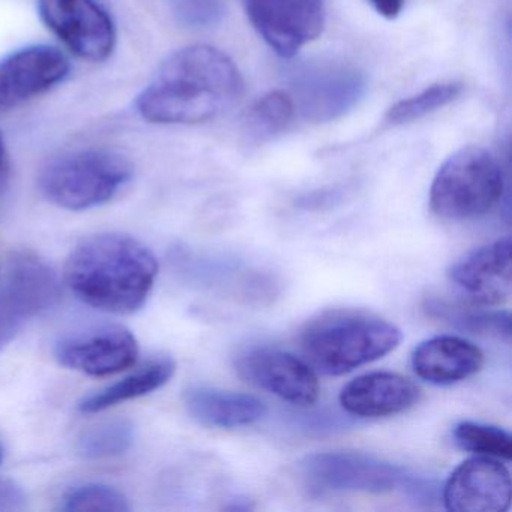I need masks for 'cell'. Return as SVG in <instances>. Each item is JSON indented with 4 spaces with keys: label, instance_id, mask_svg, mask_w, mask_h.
<instances>
[{
    "label": "cell",
    "instance_id": "obj_1",
    "mask_svg": "<svg viewBox=\"0 0 512 512\" xmlns=\"http://www.w3.org/2000/svg\"><path fill=\"white\" fill-rule=\"evenodd\" d=\"M244 94L235 62L215 47L197 44L172 53L137 95V113L158 125H194L232 109Z\"/></svg>",
    "mask_w": 512,
    "mask_h": 512
},
{
    "label": "cell",
    "instance_id": "obj_2",
    "mask_svg": "<svg viewBox=\"0 0 512 512\" xmlns=\"http://www.w3.org/2000/svg\"><path fill=\"white\" fill-rule=\"evenodd\" d=\"M157 274L158 262L148 247L115 233L85 239L65 265V281L74 295L113 314L140 310Z\"/></svg>",
    "mask_w": 512,
    "mask_h": 512
},
{
    "label": "cell",
    "instance_id": "obj_3",
    "mask_svg": "<svg viewBox=\"0 0 512 512\" xmlns=\"http://www.w3.org/2000/svg\"><path fill=\"white\" fill-rule=\"evenodd\" d=\"M403 334L394 323L359 310H331L311 319L299 343L310 365L341 376L397 349Z\"/></svg>",
    "mask_w": 512,
    "mask_h": 512
},
{
    "label": "cell",
    "instance_id": "obj_4",
    "mask_svg": "<svg viewBox=\"0 0 512 512\" xmlns=\"http://www.w3.org/2000/svg\"><path fill=\"white\" fill-rule=\"evenodd\" d=\"M133 178V164L109 149H83L53 158L41 170L38 185L53 205L86 211L112 200Z\"/></svg>",
    "mask_w": 512,
    "mask_h": 512
},
{
    "label": "cell",
    "instance_id": "obj_5",
    "mask_svg": "<svg viewBox=\"0 0 512 512\" xmlns=\"http://www.w3.org/2000/svg\"><path fill=\"white\" fill-rule=\"evenodd\" d=\"M503 190L499 161L481 146H466L437 170L430 190L431 211L445 220L484 217L496 208Z\"/></svg>",
    "mask_w": 512,
    "mask_h": 512
},
{
    "label": "cell",
    "instance_id": "obj_6",
    "mask_svg": "<svg viewBox=\"0 0 512 512\" xmlns=\"http://www.w3.org/2000/svg\"><path fill=\"white\" fill-rule=\"evenodd\" d=\"M302 478L310 490L391 493L406 490L413 496L425 491L403 467L364 452L335 451L314 454L301 464Z\"/></svg>",
    "mask_w": 512,
    "mask_h": 512
},
{
    "label": "cell",
    "instance_id": "obj_7",
    "mask_svg": "<svg viewBox=\"0 0 512 512\" xmlns=\"http://www.w3.org/2000/svg\"><path fill=\"white\" fill-rule=\"evenodd\" d=\"M367 77L341 62H314L293 73L296 110L316 124L335 121L352 112L367 92Z\"/></svg>",
    "mask_w": 512,
    "mask_h": 512
},
{
    "label": "cell",
    "instance_id": "obj_8",
    "mask_svg": "<svg viewBox=\"0 0 512 512\" xmlns=\"http://www.w3.org/2000/svg\"><path fill=\"white\" fill-rule=\"evenodd\" d=\"M38 13L77 58L104 62L115 52V22L97 0H38Z\"/></svg>",
    "mask_w": 512,
    "mask_h": 512
},
{
    "label": "cell",
    "instance_id": "obj_9",
    "mask_svg": "<svg viewBox=\"0 0 512 512\" xmlns=\"http://www.w3.org/2000/svg\"><path fill=\"white\" fill-rule=\"evenodd\" d=\"M59 298L55 272L38 257L17 254L0 281V349Z\"/></svg>",
    "mask_w": 512,
    "mask_h": 512
},
{
    "label": "cell",
    "instance_id": "obj_10",
    "mask_svg": "<svg viewBox=\"0 0 512 512\" xmlns=\"http://www.w3.org/2000/svg\"><path fill=\"white\" fill-rule=\"evenodd\" d=\"M244 7L257 34L281 58H293L325 29L323 0H244Z\"/></svg>",
    "mask_w": 512,
    "mask_h": 512
},
{
    "label": "cell",
    "instance_id": "obj_11",
    "mask_svg": "<svg viewBox=\"0 0 512 512\" xmlns=\"http://www.w3.org/2000/svg\"><path fill=\"white\" fill-rule=\"evenodd\" d=\"M236 370L251 385L296 406L316 403L319 379L310 364L292 353L274 347H253L236 359Z\"/></svg>",
    "mask_w": 512,
    "mask_h": 512
},
{
    "label": "cell",
    "instance_id": "obj_12",
    "mask_svg": "<svg viewBox=\"0 0 512 512\" xmlns=\"http://www.w3.org/2000/svg\"><path fill=\"white\" fill-rule=\"evenodd\" d=\"M70 62L55 47L29 46L0 61V112L46 94L70 74Z\"/></svg>",
    "mask_w": 512,
    "mask_h": 512
},
{
    "label": "cell",
    "instance_id": "obj_13",
    "mask_svg": "<svg viewBox=\"0 0 512 512\" xmlns=\"http://www.w3.org/2000/svg\"><path fill=\"white\" fill-rule=\"evenodd\" d=\"M511 475L497 458L476 455L463 461L443 487L451 512H505L511 505Z\"/></svg>",
    "mask_w": 512,
    "mask_h": 512
},
{
    "label": "cell",
    "instance_id": "obj_14",
    "mask_svg": "<svg viewBox=\"0 0 512 512\" xmlns=\"http://www.w3.org/2000/svg\"><path fill=\"white\" fill-rule=\"evenodd\" d=\"M55 355L64 367L103 377L121 373L136 364L139 346L128 329L106 326L64 338L56 344Z\"/></svg>",
    "mask_w": 512,
    "mask_h": 512
},
{
    "label": "cell",
    "instance_id": "obj_15",
    "mask_svg": "<svg viewBox=\"0 0 512 512\" xmlns=\"http://www.w3.org/2000/svg\"><path fill=\"white\" fill-rule=\"evenodd\" d=\"M449 280L476 307H497L511 296V239L503 238L458 260Z\"/></svg>",
    "mask_w": 512,
    "mask_h": 512
},
{
    "label": "cell",
    "instance_id": "obj_16",
    "mask_svg": "<svg viewBox=\"0 0 512 512\" xmlns=\"http://www.w3.org/2000/svg\"><path fill=\"white\" fill-rule=\"evenodd\" d=\"M421 397L418 386L397 373L376 371L356 377L344 386L340 404L359 418H385L415 406Z\"/></svg>",
    "mask_w": 512,
    "mask_h": 512
},
{
    "label": "cell",
    "instance_id": "obj_17",
    "mask_svg": "<svg viewBox=\"0 0 512 512\" xmlns=\"http://www.w3.org/2000/svg\"><path fill=\"white\" fill-rule=\"evenodd\" d=\"M484 353L475 344L452 335L422 341L412 355V367L425 382L454 385L478 373Z\"/></svg>",
    "mask_w": 512,
    "mask_h": 512
},
{
    "label": "cell",
    "instance_id": "obj_18",
    "mask_svg": "<svg viewBox=\"0 0 512 512\" xmlns=\"http://www.w3.org/2000/svg\"><path fill=\"white\" fill-rule=\"evenodd\" d=\"M188 413L200 424L215 428L247 427L265 416L262 400L242 392L196 386L184 395Z\"/></svg>",
    "mask_w": 512,
    "mask_h": 512
},
{
    "label": "cell",
    "instance_id": "obj_19",
    "mask_svg": "<svg viewBox=\"0 0 512 512\" xmlns=\"http://www.w3.org/2000/svg\"><path fill=\"white\" fill-rule=\"evenodd\" d=\"M175 370L176 365L172 359H157L146 367L140 368L136 373L125 377L121 382L113 383L109 388L86 397L79 404L80 412H103L125 401L151 394L166 385L172 379Z\"/></svg>",
    "mask_w": 512,
    "mask_h": 512
},
{
    "label": "cell",
    "instance_id": "obj_20",
    "mask_svg": "<svg viewBox=\"0 0 512 512\" xmlns=\"http://www.w3.org/2000/svg\"><path fill=\"white\" fill-rule=\"evenodd\" d=\"M296 107L286 92L263 95L245 113L241 136L247 148H257L286 133L295 119Z\"/></svg>",
    "mask_w": 512,
    "mask_h": 512
},
{
    "label": "cell",
    "instance_id": "obj_21",
    "mask_svg": "<svg viewBox=\"0 0 512 512\" xmlns=\"http://www.w3.org/2000/svg\"><path fill=\"white\" fill-rule=\"evenodd\" d=\"M425 308L430 316L443 320L460 331L482 335V337L499 338L506 343L511 340V316L508 311H488L476 305L463 307V305L449 304L442 299H430Z\"/></svg>",
    "mask_w": 512,
    "mask_h": 512
},
{
    "label": "cell",
    "instance_id": "obj_22",
    "mask_svg": "<svg viewBox=\"0 0 512 512\" xmlns=\"http://www.w3.org/2000/svg\"><path fill=\"white\" fill-rule=\"evenodd\" d=\"M134 439L131 422L125 419H112L100 422L88 428L80 436L77 449L79 454L88 460L118 457L130 449Z\"/></svg>",
    "mask_w": 512,
    "mask_h": 512
},
{
    "label": "cell",
    "instance_id": "obj_23",
    "mask_svg": "<svg viewBox=\"0 0 512 512\" xmlns=\"http://www.w3.org/2000/svg\"><path fill=\"white\" fill-rule=\"evenodd\" d=\"M461 92H463L461 83H437L392 106L386 113V122L391 125L412 124L448 106L460 97Z\"/></svg>",
    "mask_w": 512,
    "mask_h": 512
},
{
    "label": "cell",
    "instance_id": "obj_24",
    "mask_svg": "<svg viewBox=\"0 0 512 512\" xmlns=\"http://www.w3.org/2000/svg\"><path fill=\"white\" fill-rule=\"evenodd\" d=\"M454 440L461 449L485 457L511 460L512 439L509 433L493 425L464 421L454 428Z\"/></svg>",
    "mask_w": 512,
    "mask_h": 512
},
{
    "label": "cell",
    "instance_id": "obj_25",
    "mask_svg": "<svg viewBox=\"0 0 512 512\" xmlns=\"http://www.w3.org/2000/svg\"><path fill=\"white\" fill-rule=\"evenodd\" d=\"M62 509L68 512H127L130 505L121 491L109 485L82 484L65 493Z\"/></svg>",
    "mask_w": 512,
    "mask_h": 512
},
{
    "label": "cell",
    "instance_id": "obj_26",
    "mask_svg": "<svg viewBox=\"0 0 512 512\" xmlns=\"http://www.w3.org/2000/svg\"><path fill=\"white\" fill-rule=\"evenodd\" d=\"M406 0H368V4L373 7L379 16L388 20L397 19L403 11Z\"/></svg>",
    "mask_w": 512,
    "mask_h": 512
},
{
    "label": "cell",
    "instance_id": "obj_27",
    "mask_svg": "<svg viewBox=\"0 0 512 512\" xmlns=\"http://www.w3.org/2000/svg\"><path fill=\"white\" fill-rule=\"evenodd\" d=\"M4 160H5V139H4V133L0 131V169H2V166H4Z\"/></svg>",
    "mask_w": 512,
    "mask_h": 512
},
{
    "label": "cell",
    "instance_id": "obj_28",
    "mask_svg": "<svg viewBox=\"0 0 512 512\" xmlns=\"http://www.w3.org/2000/svg\"><path fill=\"white\" fill-rule=\"evenodd\" d=\"M2 458H4V449L0 446V461H2Z\"/></svg>",
    "mask_w": 512,
    "mask_h": 512
}]
</instances>
